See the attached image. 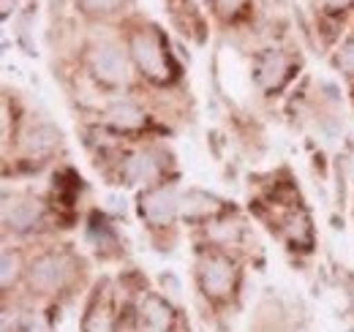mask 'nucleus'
Wrapping results in <instances>:
<instances>
[{"label": "nucleus", "instance_id": "f257e3e1", "mask_svg": "<svg viewBox=\"0 0 354 332\" xmlns=\"http://www.w3.org/2000/svg\"><path fill=\"white\" fill-rule=\"evenodd\" d=\"M131 52H133L136 66H139L150 80L164 82V80L169 77V66H167L164 46H161V39H158L153 30H142L139 36H133Z\"/></svg>", "mask_w": 354, "mask_h": 332}, {"label": "nucleus", "instance_id": "f03ea898", "mask_svg": "<svg viewBox=\"0 0 354 332\" xmlns=\"http://www.w3.org/2000/svg\"><path fill=\"white\" fill-rule=\"evenodd\" d=\"M66 278H68V261H66V256H57V253L41 256L30 267V284L39 291L60 289L66 284Z\"/></svg>", "mask_w": 354, "mask_h": 332}, {"label": "nucleus", "instance_id": "7ed1b4c3", "mask_svg": "<svg viewBox=\"0 0 354 332\" xmlns=\"http://www.w3.org/2000/svg\"><path fill=\"white\" fill-rule=\"evenodd\" d=\"M90 63H93L95 77L104 80V82L120 84L129 80V63H126V57L120 55V49H115V46H109V44L98 46V49L93 52Z\"/></svg>", "mask_w": 354, "mask_h": 332}, {"label": "nucleus", "instance_id": "20e7f679", "mask_svg": "<svg viewBox=\"0 0 354 332\" xmlns=\"http://www.w3.org/2000/svg\"><path fill=\"white\" fill-rule=\"evenodd\" d=\"M180 210V199H177L175 188H153L142 196V215L150 223H167L175 218Z\"/></svg>", "mask_w": 354, "mask_h": 332}, {"label": "nucleus", "instance_id": "39448f33", "mask_svg": "<svg viewBox=\"0 0 354 332\" xmlns=\"http://www.w3.org/2000/svg\"><path fill=\"white\" fill-rule=\"evenodd\" d=\"M232 278H234V270H232V261L226 256H207L205 264H202V286L207 294L213 297H221L232 286Z\"/></svg>", "mask_w": 354, "mask_h": 332}, {"label": "nucleus", "instance_id": "423d86ee", "mask_svg": "<svg viewBox=\"0 0 354 332\" xmlns=\"http://www.w3.org/2000/svg\"><path fill=\"white\" fill-rule=\"evenodd\" d=\"M286 71H289L286 57L281 52H267L265 57L259 60V66H257V82H259L262 90H275V87L283 84Z\"/></svg>", "mask_w": 354, "mask_h": 332}, {"label": "nucleus", "instance_id": "0eeeda50", "mask_svg": "<svg viewBox=\"0 0 354 332\" xmlns=\"http://www.w3.org/2000/svg\"><path fill=\"white\" fill-rule=\"evenodd\" d=\"M142 324L150 332H167L172 327V311L161 297H145L142 299Z\"/></svg>", "mask_w": 354, "mask_h": 332}, {"label": "nucleus", "instance_id": "6e6552de", "mask_svg": "<svg viewBox=\"0 0 354 332\" xmlns=\"http://www.w3.org/2000/svg\"><path fill=\"white\" fill-rule=\"evenodd\" d=\"M39 218H41V205H39V202H33V199L17 202L14 208H11V205H6V208H3V221H6L11 229H19V232H25V229L36 226V221H39Z\"/></svg>", "mask_w": 354, "mask_h": 332}, {"label": "nucleus", "instance_id": "1a4fd4ad", "mask_svg": "<svg viewBox=\"0 0 354 332\" xmlns=\"http://www.w3.org/2000/svg\"><path fill=\"white\" fill-rule=\"evenodd\" d=\"M180 210L185 218H207L213 212L221 210V202L205 191H188L183 199H180Z\"/></svg>", "mask_w": 354, "mask_h": 332}, {"label": "nucleus", "instance_id": "9d476101", "mask_svg": "<svg viewBox=\"0 0 354 332\" xmlns=\"http://www.w3.org/2000/svg\"><path fill=\"white\" fill-rule=\"evenodd\" d=\"M156 174H158V164L153 161L150 153H136V156H131V161L126 164V180H129L131 185L150 183Z\"/></svg>", "mask_w": 354, "mask_h": 332}, {"label": "nucleus", "instance_id": "9b49d317", "mask_svg": "<svg viewBox=\"0 0 354 332\" xmlns=\"http://www.w3.org/2000/svg\"><path fill=\"white\" fill-rule=\"evenodd\" d=\"M142 118H145L142 109L131 101H115L106 109V120L115 128H136V125H142Z\"/></svg>", "mask_w": 354, "mask_h": 332}, {"label": "nucleus", "instance_id": "f8f14e48", "mask_svg": "<svg viewBox=\"0 0 354 332\" xmlns=\"http://www.w3.org/2000/svg\"><path fill=\"white\" fill-rule=\"evenodd\" d=\"M55 142H57V131H55L52 125L39 123L25 133V147H28L30 153H46V150L55 147Z\"/></svg>", "mask_w": 354, "mask_h": 332}, {"label": "nucleus", "instance_id": "ddd939ff", "mask_svg": "<svg viewBox=\"0 0 354 332\" xmlns=\"http://www.w3.org/2000/svg\"><path fill=\"white\" fill-rule=\"evenodd\" d=\"M80 6L88 14H115L126 6V0H80Z\"/></svg>", "mask_w": 354, "mask_h": 332}, {"label": "nucleus", "instance_id": "4468645a", "mask_svg": "<svg viewBox=\"0 0 354 332\" xmlns=\"http://www.w3.org/2000/svg\"><path fill=\"white\" fill-rule=\"evenodd\" d=\"M85 332H109V313L101 308V311H93L85 322Z\"/></svg>", "mask_w": 354, "mask_h": 332}, {"label": "nucleus", "instance_id": "2eb2a0df", "mask_svg": "<svg viewBox=\"0 0 354 332\" xmlns=\"http://www.w3.org/2000/svg\"><path fill=\"white\" fill-rule=\"evenodd\" d=\"M17 267H19V259H17V256H11L8 250H3V275H0L3 286H8V284L17 278Z\"/></svg>", "mask_w": 354, "mask_h": 332}, {"label": "nucleus", "instance_id": "dca6fc26", "mask_svg": "<svg viewBox=\"0 0 354 332\" xmlns=\"http://www.w3.org/2000/svg\"><path fill=\"white\" fill-rule=\"evenodd\" d=\"M338 66H341L344 71L354 74V36L346 39L344 46H341V52H338Z\"/></svg>", "mask_w": 354, "mask_h": 332}, {"label": "nucleus", "instance_id": "f3484780", "mask_svg": "<svg viewBox=\"0 0 354 332\" xmlns=\"http://www.w3.org/2000/svg\"><path fill=\"white\" fill-rule=\"evenodd\" d=\"M161 284H164V289H167V286H169V294H172V299H180V281H177L175 275H169V273H167V275H161Z\"/></svg>", "mask_w": 354, "mask_h": 332}, {"label": "nucleus", "instance_id": "a211bd4d", "mask_svg": "<svg viewBox=\"0 0 354 332\" xmlns=\"http://www.w3.org/2000/svg\"><path fill=\"white\" fill-rule=\"evenodd\" d=\"M322 3L327 6V11H344V8H346L352 0H322Z\"/></svg>", "mask_w": 354, "mask_h": 332}, {"label": "nucleus", "instance_id": "6ab92c4d", "mask_svg": "<svg viewBox=\"0 0 354 332\" xmlns=\"http://www.w3.org/2000/svg\"><path fill=\"white\" fill-rule=\"evenodd\" d=\"M216 3H218V8H221V11H226V14H229V11H234V8H237L243 0H216Z\"/></svg>", "mask_w": 354, "mask_h": 332}, {"label": "nucleus", "instance_id": "aec40b11", "mask_svg": "<svg viewBox=\"0 0 354 332\" xmlns=\"http://www.w3.org/2000/svg\"><path fill=\"white\" fill-rule=\"evenodd\" d=\"M25 332H46V327L41 319H30V324H28V330Z\"/></svg>", "mask_w": 354, "mask_h": 332}, {"label": "nucleus", "instance_id": "412c9836", "mask_svg": "<svg viewBox=\"0 0 354 332\" xmlns=\"http://www.w3.org/2000/svg\"><path fill=\"white\" fill-rule=\"evenodd\" d=\"M109 202H112V210H118V212H120V210H126V202H123L120 196H109Z\"/></svg>", "mask_w": 354, "mask_h": 332}]
</instances>
